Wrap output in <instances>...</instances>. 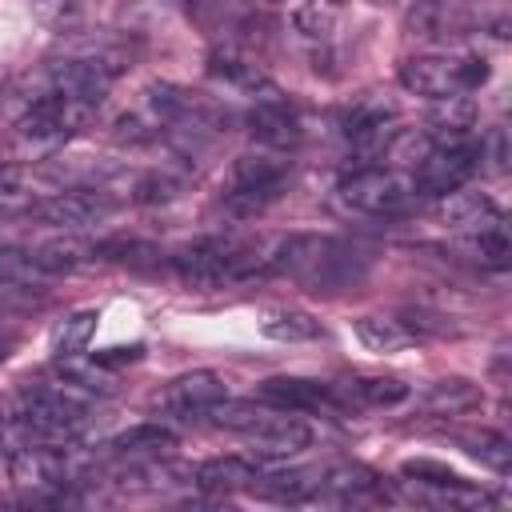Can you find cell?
Masks as SVG:
<instances>
[{"instance_id": "obj_16", "label": "cell", "mask_w": 512, "mask_h": 512, "mask_svg": "<svg viewBox=\"0 0 512 512\" xmlns=\"http://www.w3.org/2000/svg\"><path fill=\"white\" fill-rule=\"evenodd\" d=\"M444 204H440V220L448 224V228H456V232H484V228H492V224H500L504 220V212L484 196V192H448V196H440Z\"/></svg>"}, {"instance_id": "obj_2", "label": "cell", "mask_w": 512, "mask_h": 512, "mask_svg": "<svg viewBox=\"0 0 512 512\" xmlns=\"http://www.w3.org/2000/svg\"><path fill=\"white\" fill-rule=\"evenodd\" d=\"M340 196L348 208L368 216H400L412 208L416 188L412 176L400 168H360L340 184Z\"/></svg>"}, {"instance_id": "obj_20", "label": "cell", "mask_w": 512, "mask_h": 512, "mask_svg": "<svg viewBox=\"0 0 512 512\" xmlns=\"http://www.w3.org/2000/svg\"><path fill=\"white\" fill-rule=\"evenodd\" d=\"M96 320H100L96 308H76V312H68V316L48 332L52 356H56V360H64V356H84L88 344H92V336H96Z\"/></svg>"}, {"instance_id": "obj_4", "label": "cell", "mask_w": 512, "mask_h": 512, "mask_svg": "<svg viewBox=\"0 0 512 512\" xmlns=\"http://www.w3.org/2000/svg\"><path fill=\"white\" fill-rule=\"evenodd\" d=\"M476 144H432V152L412 168L416 196H448L464 188V180L476 172Z\"/></svg>"}, {"instance_id": "obj_9", "label": "cell", "mask_w": 512, "mask_h": 512, "mask_svg": "<svg viewBox=\"0 0 512 512\" xmlns=\"http://www.w3.org/2000/svg\"><path fill=\"white\" fill-rule=\"evenodd\" d=\"M256 396L280 412H340V396L328 384L304 376H272L256 388Z\"/></svg>"}, {"instance_id": "obj_26", "label": "cell", "mask_w": 512, "mask_h": 512, "mask_svg": "<svg viewBox=\"0 0 512 512\" xmlns=\"http://www.w3.org/2000/svg\"><path fill=\"white\" fill-rule=\"evenodd\" d=\"M28 256H32V264L40 272H68V268H76L84 260H96L92 256V244H80V240H48V244H40Z\"/></svg>"}, {"instance_id": "obj_23", "label": "cell", "mask_w": 512, "mask_h": 512, "mask_svg": "<svg viewBox=\"0 0 512 512\" xmlns=\"http://www.w3.org/2000/svg\"><path fill=\"white\" fill-rule=\"evenodd\" d=\"M260 332L268 340H280V344H304V340L320 336V320L300 312V308H272L260 316Z\"/></svg>"}, {"instance_id": "obj_19", "label": "cell", "mask_w": 512, "mask_h": 512, "mask_svg": "<svg viewBox=\"0 0 512 512\" xmlns=\"http://www.w3.org/2000/svg\"><path fill=\"white\" fill-rule=\"evenodd\" d=\"M208 72L220 76L224 84L240 88V92H252L256 100H276V96H284L256 64H248V60H240V56H232V52H212V56H208Z\"/></svg>"}, {"instance_id": "obj_34", "label": "cell", "mask_w": 512, "mask_h": 512, "mask_svg": "<svg viewBox=\"0 0 512 512\" xmlns=\"http://www.w3.org/2000/svg\"><path fill=\"white\" fill-rule=\"evenodd\" d=\"M36 20L52 32H72L84 24V0H36Z\"/></svg>"}, {"instance_id": "obj_25", "label": "cell", "mask_w": 512, "mask_h": 512, "mask_svg": "<svg viewBox=\"0 0 512 512\" xmlns=\"http://www.w3.org/2000/svg\"><path fill=\"white\" fill-rule=\"evenodd\" d=\"M460 444H464L468 456H476V460H480L484 468H492V472H508V468H512V444H508V436H500V432H488V428L464 432Z\"/></svg>"}, {"instance_id": "obj_35", "label": "cell", "mask_w": 512, "mask_h": 512, "mask_svg": "<svg viewBox=\"0 0 512 512\" xmlns=\"http://www.w3.org/2000/svg\"><path fill=\"white\" fill-rule=\"evenodd\" d=\"M180 188H184L180 176H172V172H148V176L136 180L132 200H136V204H168V200L180 196Z\"/></svg>"}, {"instance_id": "obj_22", "label": "cell", "mask_w": 512, "mask_h": 512, "mask_svg": "<svg viewBox=\"0 0 512 512\" xmlns=\"http://www.w3.org/2000/svg\"><path fill=\"white\" fill-rule=\"evenodd\" d=\"M356 336L368 352H404L416 344V332L404 320H388V316H360Z\"/></svg>"}, {"instance_id": "obj_27", "label": "cell", "mask_w": 512, "mask_h": 512, "mask_svg": "<svg viewBox=\"0 0 512 512\" xmlns=\"http://www.w3.org/2000/svg\"><path fill=\"white\" fill-rule=\"evenodd\" d=\"M92 256L112 260V264H128V268H152V264H160L164 252L148 240H100V244H92Z\"/></svg>"}, {"instance_id": "obj_39", "label": "cell", "mask_w": 512, "mask_h": 512, "mask_svg": "<svg viewBox=\"0 0 512 512\" xmlns=\"http://www.w3.org/2000/svg\"><path fill=\"white\" fill-rule=\"evenodd\" d=\"M460 80H464V92L480 88V84L488 80V60H484V56H464V60H460Z\"/></svg>"}, {"instance_id": "obj_43", "label": "cell", "mask_w": 512, "mask_h": 512, "mask_svg": "<svg viewBox=\"0 0 512 512\" xmlns=\"http://www.w3.org/2000/svg\"><path fill=\"white\" fill-rule=\"evenodd\" d=\"M0 180H4V164H0Z\"/></svg>"}, {"instance_id": "obj_14", "label": "cell", "mask_w": 512, "mask_h": 512, "mask_svg": "<svg viewBox=\"0 0 512 512\" xmlns=\"http://www.w3.org/2000/svg\"><path fill=\"white\" fill-rule=\"evenodd\" d=\"M228 392H224V380L216 376V372H188V376H176L164 392H160V404L168 408V412H176V416H184V420H192V416H204L216 400H224Z\"/></svg>"}, {"instance_id": "obj_8", "label": "cell", "mask_w": 512, "mask_h": 512, "mask_svg": "<svg viewBox=\"0 0 512 512\" xmlns=\"http://www.w3.org/2000/svg\"><path fill=\"white\" fill-rule=\"evenodd\" d=\"M112 212H116V200L104 192H56L28 208V216L56 224V228H88V224L108 220Z\"/></svg>"}, {"instance_id": "obj_42", "label": "cell", "mask_w": 512, "mask_h": 512, "mask_svg": "<svg viewBox=\"0 0 512 512\" xmlns=\"http://www.w3.org/2000/svg\"><path fill=\"white\" fill-rule=\"evenodd\" d=\"M0 360H4V340H0Z\"/></svg>"}, {"instance_id": "obj_21", "label": "cell", "mask_w": 512, "mask_h": 512, "mask_svg": "<svg viewBox=\"0 0 512 512\" xmlns=\"http://www.w3.org/2000/svg\"><path fill=\"white\" fill-rule=\"evenodd\" d=\"M252 492L268 496V500H280V504H308L320 492V472H272V476H260L252 484Z\"/></svg>"}, {"instance_id": "obj_28", "label": "cell", "mask_w": 512, "mask_h": 512, "mask_svg": "<svg viewBox=\"0 0 512 512\" xmlns=\"http://www.w3.org/2000/svg\"><path fill=\"white\" fill-rule=\"evenodd\" d=\"M464 248H468L480 264H488V268H508L512 240H508L504 220H500V224H492V228H484V232H468V236H464Z\"/></svg>"}, {"instance_id": "obj_30", "label": "cell", "mask_w": 512, "mask_h": 512, "mask_svg": "<svg viewBox=\"0 0 512 512\" xmlns=\"http://www.w3.org/2000/svg\"><path fill=\"white\" fill-rule=\"evenodd\" d=\"M204 416H208V424H216V428H228V432H248V428H252L256 420H264L268 412H264L256 400H228V396H224V400H216V404H212Z\"/></svg>"}, {"instance_id": "obj_10", "label": "cell", "mask_w": 512, "mask_h": 512, "mask_svg": "<svg viewBox=\"0 0 512 512\" xmlns=\"http://www.w3.org/2000/svg\"><path fill=\"white\" fill-rule=\"evenodd\" d=\"M244 436H248L252 456H260V460H288L312 444V428L296 416H284V412H268Z\"/></svg>"}, {"instance_id": "obj_24", "label": "cell", "mask_w": 512, "mask_h": 512, "mask_svg": "<svg viewBox=\"0 0 512 512\" xmlns=\"http://www.w3.org/2000/svg\"><path fill=\"white\" fill-rule=\"evenodd\" d=\"M108 448L116 456H160V452L176 448V432L168 424H132L120 436H112Z\"/></svg>"}, {"instance_id": "obj_1", "label": "cell", "mask_w": 512, "mask_h": 512, "mask_svg": "<svg viewBox=\"0 0 512 512\" xmlns=\"http://www.w3.org/2000/svg\"><path fill=\"white\" fill-rule=\"evenodd\" d=\"M288 188V164L268 156V152H256V156H240L232 164V176H228V188H224V212L236 216V220H252L260 212H268Z\"/></svg>"}, {"instance_id": "obj_32", "label": "cell", "mask_w": 512, "mask_h": 512, "mask_svg": "<svg viewBox=\"0 0 512 512\" xmlns=\"http://www.w3.org/2000/svg\"><path fill=\"white\" fill-rule=\"evenodd\" d=\"M352 396H356L360 404L388 408V404L408 400V384L396 380V376H360V380H352Z\"/></svg>"}, {"instance_id": "obj_13", "label": "cell", "mask_w": 512, "mask_h": 512, "mask_svg": "<svg viewBox=\"0 0 512 512\" xmlns=\"http://www.w3.org/2000/svg\"><path fill=\"white\" fill-rule=\"evenodd\" d=\"M248 132L272 148V152H288L304 140V128H300V116L284 104V96L276 100H256V108L248 112Z\"/></svg>"}, {"instance_id": "obj_33", "label": "cell", "mask_w": 512, "mask_h": 512, "mask_svg": "<svg viewBox=\"0 0 512 512\" xmlns=\"http://www.w3.org/2000/svg\"><path fill=\"white\" fill-rule=\"evenodd\" d=\"M388 160H392V168H416L428 152H432V140L424 136V132H392L388 140H384V148H380Z\"/></svg>"}, {"instance_id": "obj_38", "label": "cell", "mask_w": 512, "mask_h": 512, "mask_svg": "<svg viewBox=\"0 0 512 512\" xmlns=\"http://www.w3.org/2000/svg\"><path fill=\"white\" fill-rule=\"evenodd\" d=\"M40 268L32 264L28 252H16V248H0V280H32Z\"/></svg>"}, {"instance_id": "obj_17", "label": "cell", "mask_w": 512, "mask_h": 512, "mask_svg": "<svg viewBox=\"0 0 512 512\" xmlns=\"http://www.w3.org/2000/svg\"><path fill=\"white\" fill-rule=\"evenodd\" d=\"M260 480V472L240 460V456H212L196 468V488L208 496H228V492H248Z\"/></svg>"}, {"instance_id": "obj_15", "label": "cell", "mask_w": 512, "mask_h": 512, "mask_svg": "<svg viewBox=\"0 0 512 512\" xmlns=\"http://www.w3.org/2000/svg\"><path fill=\"white\" fill-rule=\"evenodd\" d=\"M436 108L428 112V128L424 136L432 144H468L472 140V128H476V108L468 96H444V100H432Z\"/></svg>"}, {"instance_id": "obj_11", "label": "cell", "mask_w": 512, "mask_h": 512, "mask_svg": "<svg viewBox=\"0 0 512 512\" xmlns=\"http://www.w3.org/2000/svg\"><path fill=\"white\" fill-rule=\"evenodd\" d=\"M80 476V456L76 448H20L12 456V480L16 484H68Z\"/></svg>"}, {"instance_id": "obj_40", "label": "cell", "mask_w": 512, "mask_h": 512, "mask_svg": "<svg viewBox=\"0 0 512 512\" xmlns=\"http://www.w3.org/2000/svg\"><path fill=\"white\" fill-rule=\"evenodd\" d=\"M140 356H144V348H140V344H132V348H108V352H96V360H100V364H108V368H112V364H124V360L132 364V360H140Z\"/></svg>"}, {"instance_id": "obj_29", "label": "cell", "mask_w": 512, "mask_h": 512, "mask_svg": "<svg viewBox=\"0 0 512 512\" xmlns=\"http://www.w3.org/2000/svg\"><path fill=\"white\" fill-rule=\"evenodd\" d=\"M472 404H480V388H476L472 380L452 376V380H436V384L428 388V408H432V412H464V408H472Z\"/></svg>"}, {"instance_id": "obj_37", "label": "cell", "mask_w": 512, "mask_h": 512, "mask_svg": "<svg viewBox=\"0 0 512 512\" xmlns=\"http://www.w3.org/2000/svg\"><path fill=\"white\" fill-rule=\"evenodd\" d=\"M408 480H416L420 488H448V484H464L460 472H452L448 464H436V460H408L400 468Z\"/></svg>"}, {"instance_id": "obj_31", "label": "cell", "mask_w": 512, "mask_h": 512, "mask_svg": "<svg viewBox=\"0 0 512 512\" xmlns=\"http://www.w3.org/2000/svg\"><path fill=\"white\" fill-rule=\"evenodd\" d=\"M60 372H64L68 384H76V388H84V392H100V396L116 392V376H112L108 364H100V360L80 364V356H64V360H60Z\"/></svg>"}, {"instance_id": "obj_3", "label": "cell", "mask_w": 512, "mask_h": 512, "mask_svg": "<svg viewBox=\"0 0 512 512\" xmlns=\"http://www.w3.org/2000/svg\"><path fill=\"white\" fill-rule=\"evenodd\" d=\"M20 420L28 432H36L44 440H68L84 428L88 408H84V400L68 396L64 388H28L20 396Z\"/></svg>"}, {"instance_id": "obj_18", "label": "cell", "mask_w": 512, "mask_h": 512, "mask_svg": "<svg viewBox=\"0 0 512 512\" xmlns=\"http://www.w3.org/2000/svg\"><path fill=\"white\" fill-rule=\"evenodd\" d=\"M404 32L412 40H424V44H436V40H448L460 32V16L448 0H416L408 12H404Z\"/></svg>"}, {"instance_id": "obj_12", "label": "cell", "mask_w": 512, "mask_h": 512, "mask_svg": "<svg viewBox=\"0 0 512 512\" xmlns=\"http://www.w3.org/2000/svg\"><path fill=\"white\" fill-rule=\"evenodd\" d=\"M400 84L416 96H428V100L464 96L460 60H448V56H408L400 64Z\"/></svg>"}, {"instance_id": "obj_7", "label": "cell", "mask_w": 512, "mask_h": 512, "mask_svg": "<svg viewBox=\"0 0 512 512\" xmlns=\"http://www.w3.org/2000/svg\"><path fill=\"white\" fill-rule=\"evenodd\" d=\"M112 80H116V64H104V60H56L48 68V92L92 104V108L108 96Z\"/></svg>"}, {"instance_id": "obj_6", "label": "cell", "mask_w": 512, "mask_h": 512, "mask_svg": "<svg viewBox=\"0 0 512 512\" xmlns=\"http://www.w3.org/2000/svg\"><path fill=\"white\" fill-rule=\"evenodd\" d=\"M148 108L156 112L160 124H176V128H188V132H208L220 124V108L200 96V92H188L180 84H152L148 88Z\"/></svg>"}, {"instance_id": "obj_41", "label": "cell", "mask_w": 512, "mask_h": 512, "mask_svg": "<svg viewBox=\"0 0 512 512\" xmlns=\"http://www.w3.org/2000/svg\"><path fill=\"white\" fill-rule=\"evenodd\" d=\"M324 4H332V8H336V4H348V0H324Z\"/></svg>"}, {"instance_id": "obj_5", "label": "cell", "mask_w": 512, "mask_h": 512, "mask_svg": "<svg viewBox=\"0 0 512 512\" xmlns=\"http://www.w3.org/2000/svg\"><path fill=\"white\" fill-rule=\"evenodd\" d=\"M92 116V104H80V100H68V96H36L24 116H20V132L28 140H40V144H60L68 140L72 132L84 128V120Z\"/></svg>"}, {"instance_id": "obj_36", "label": "cell", "mask_w": 512, "mask_h": 512, "mask_svg": "<svg viewBox=\"0 0 512 512\" xmlns=\"http://www.w3.org/2000/svg\"><path fill=\"white\" fill-rule=\"evenodd\" d=\"M292 24H296V32H304V36H312V40H324V36L332 32V4L304 0V4H296Z\"/></svg>"}]
</instances>
